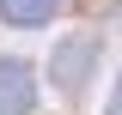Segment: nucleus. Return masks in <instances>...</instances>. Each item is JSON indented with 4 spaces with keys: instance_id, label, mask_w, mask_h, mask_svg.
<instances>
[{
    "instance_id": "f03ea898",
    "label": "nucleus",
    "mask_w": 122,
    "mask_h": 115,
    "mask_svg": "<svg viewBox=\"0 0 122 115\" xmlns=\"http://www.w3.org/2000/svg\"><path fill=\"white\" fill-rule=\"evenodd\" d=\"M92 61H98V43H92V36L61 43V49H55V85H61V91H79L86 73H92Z\"/></svg>"
},
{
    "instance_id": "7ed1b4c3",
    "label": "nucleus",
    "mask_w": 122,
    "mask_h": 115,
    "mask_svg": "<svg viewBox=\"0 0 122 115\" xmlns=\"http://www.w3.org/2000/svg\"><path fill=\"white\" fill-rule=\"evenodd\" d=\"M55 6H61V0H0V18L18 24V30H37V24L55 18Z\"/></svg>"
},
{
    "instance_id": "20e7f679",
    "label": "nucleus",
    "mask_w": 122,
    "mask_h": 115,
    "mask_svg": "<svg viewBox=\"0 0 122 115\" xmlns=\"http://www.w3.org/2000/svg\"><path fill=\"white\" fill-rule=\"evenodd\" d=\"M116 115H122V85H116Z\"/></svg>"
},
{
    "instance_id": "39448f33",
    "label": "nucleus",
    "mask_w": 122,
    "mask_h": 115,
    "mask_svg": "<svg viewBox=\"0 0 122 115\" xmlns=\"http://www.w3.org/2000/svg\"><path fill=\"white\" fill-rule=\"evenodd\" d=\"M116 24H122V0H116Z\"/></svg>"
},
{
    "instance_id": "f257e3e1",
    "label": "nucleus",
    "mask_w": 122,
    "mask_h": 115,
    "mask_svg": "<svg viewBox=\"0 0 122 115\" xmlns=\"http://www.w3.org/2000/svg\"><path fill=\"white\" fill-rule=\"evenodd\" d=\"M37 109V79H30L25 61L0 55V115H30Z\"/></svg>"
}]
</instances>
